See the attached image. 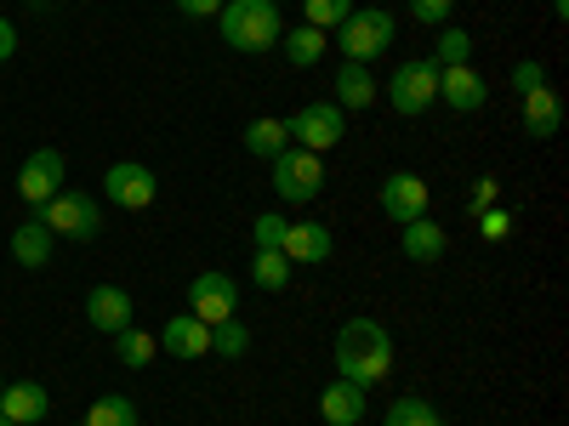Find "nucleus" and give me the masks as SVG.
I'll use <instances>...</instances> for the list:
<instances>
[{
	"label": "nucleus",
	"mask_w": 569,
	"mask_h": 426,
	"mask_svg": "<svg viewBox=\"0 0 569 426\" xmlns=\"http://www.w3.org/2000/svg\"><path fill=\"white\" fill-rule=\"evenodd\" d=\"M337 375L353 387H382L393 375V336L376 318H348L337 329Z\"/></svg>",
	"instance_id": "f257e3e1"
},
{
	"label": "nucleus",
	"mask_w": 569,
	"mask_h": 426,
	"mask_svg": "<svg viewBox=\"0 0 569 426\" xmlns=\"http://www.w3.org/2000/svg\"><path fill=\"white\" fill-rule=\"evenodd\" d=\"M217 29H222V40L233 45V52H246V58L273 52L279 34H284V23H279V7H273V0H222Z\"/></svg>",
	"instance_id": "f03ea898"
},
{
	"label": "nucleus",
	"mask_w": 569,
	"mask_h": 426,
	"mask_svg": "<svg viewBox=\"0 0 569 426\" xmlns=\"http://www.w3.org/2000/svg\"><path fill=\"white\" fill-rule=\"evenodd\" d=\"M330 45L342 52V63H370L393 45V12L388 7H353L337 29H330Z\"/></svg>",
	"instance_id": "7ed1b4c3"
},
{
	"label": "nucleus",
	"mask_w": 569,
	"mask_h": 426,
	"mask_svg": "<svg viewBox=\"0 0 569 426\" xmlns=\"http://www.w3.org/2000/svg\"><path fill=\"white\" fill-rule=\"evenodd\" d=\"M382 98L393 103V114L421 120L427 109L439 103V63H433V58H410V63H399V69L388 74V85H382Z\"/></svg>",
	"instance_id": "20e7f679"
},
{
	"label": "nucleus",
	"mask_w": 569,
	"mask_h": 426,
	"mask_svg": "<svg viewBox=\"0 0 569 426\" xmlns=\"http://www.w3.org/2000/svg\"><path fill=\"white\" fill-rule=\"evenodd\" d=\"M268 165H273V194H279L284 205H308V200L325 194V165H319V154L284 149V154H273Z\"/></svg>",
	"instance_id": "39448f33"
},
{
	"label": "nucleus",
	"mask_w": 569,
	"mask_h": 426,
	"mask_svg": "<svg viewBox=\"0 0 569 426\" xmlns=\"http://www.w3.org/2000/svg\"><path fill=\"white\" fill-rule=\"evenodd\" d=\"M284 131H291V149L325 154V149H337V142L348 136V114L337 103H302L291 120H284Z\"/></svg>",
	"instance_id": "423d86ee"
},
{
	"label": "nucleus",
	"mask_w": 569,
	"mask_h": 426,
	"mask_svg": "<svg viewBox=\"0 0 569 426\" xmlns=\"http://www.w3.org/2000/svg\"><path fill=\"white\" fill-rule=\"evenodd\" d=\"M40 222L52 227L58 240H98V233H103V205L91 194H69V187H63L58 200L40 205Z\"/></svg>",
	"instance_id": "0eeeda50"
},
{
	"label": "nucleus",
	"mask_w": 569,
	"mask_h": 426,
	"mask_svg": "<svg viewBox=\"0 0 569 426\" xmlns=\"http://www.w3.org/2000/svg\"><path fill=\"white\" fill-rule=\"evenodd\" d=\"M103 194H109V205H120V211H149V205L160 200V176H154L149 165H137V160H120V165L103 171Z\"/></svg>",
	"instance_id": "6e6552de"
},
{
	"label": "nucleus",
	"mask_w": 569,
	"mask_h": 426,
	"mask_svg": "<svg viewBox=\"0 0 569 426\" xmlns=\"http://www.w3.org/2000/svg\"><path fill=\"white\" fill-rule=\"evenodd\" d=\"M188 313H194L200 324H222V318H233V313H240V284H233L222 267L200 273L194 284H188Z\"/></svg>",
	"instance_id": "1a4fd4ad"
},
{
	"label": "nucleus",
	"mask_w": 569,
	"mask_h": 426,
	"mask_svg": "<svg viewBox=\"0 0 569 426\" xmlns=\"http://www.w3.org/2000/svg\"><path fill=\"white\" fill-rule=\"evenodd\" d=\"M63 176H69V165H63V154L58 149H34L29 160H23V171H18V194H23V205H46V200H58L63 194Z\"/></svg>",
	"instance_id": "9d476101"
},
{
	"label": "nucleus",
	"mask_w": 569,
	"mask_h": 426,
	"mask_svg": "<svg viewBox=\"0 0 569 426\" xmlns=\"http://www.w3.org/2000/svg\"><path fill=\"white\" fill-rule=\"evenodd\" d=\"M427 200H433V194H427V182L416 171H388L382 187H376V205H382V216H393L399 227L427 216Z\"/></svg>",
	"instance_id": "9b49d317"
},
{
	"label": "nucleus",
	"mask_w": 569,
	"mask_h": 426,
	"mask_svg": "<svg viewBox=\"0 0 569 426\" xmlns=\"http://www.w3.org/2000/svg\"><path fill=\"white\" fill-rule=\"evenodd\" d=\"M439 98L456 114H479L490 103V85H485V74L472 63H456V69H439Z\"/></svg>",
	"instance_id": "f8f14e48"
},
{
	"label": "nucleus",
	"mask_w": 569,
	"mask_h": 426,
	"mask_svg": "<svg viewBox=\"0 0 569 426\" xmlns=\"http://www.w3.org/2000/svg\"><path fill=\"white\" fill-rule=\"evenodd\" d=\"M171 358H206L211 353V324H200L194 313H171L160 324V336H154Z\"/></svg>",
	"instance_id": "ddd939ff"
},
{
	"label": "nucleus",
	"mask_w": 569,
	"mask_h": 426,
	"mask_svg": "<svg viewBox=\"0 0 569 426\" xmlns=\"http://www.w3.org/2000/svg\"><path fill=\"white\" fill-rule=\"evenodd\" d=\"M131 296H126V284H91L86 291V318H91V329H103V336H114V329H126L131 324Z\"/></svg>",
	"instance_id": "4468645a"
},
{
	"label": "nucleus",
	"mask_w": 569,
	"mask_h": 426,
	"mask_svg": "<svg viewBox=\"0 0 569 426\" xmlns=\"http://www.w3.org/2000/svg\"><path fill=\"white\" fill-rule=\"evenodd\" d=\"M279 251H284V262H291V267H313V262H330L337 240H330V227H319V222H291Z\"/></svg>",
	"instance_id": "2eb2a0df"
},
{
	"label": "nucleus",
	"mask_w": 569,
	"mask_h": 426,
	"mask_svg": "<svg viewBox=\"0 0 569 426\" xmlns=\"http://www.w3.org/2000/svg\"><path fill=\"white\" fill-rule=\"evenodd\" d=\"M376 98H382V80L370 74V63H342V69H337V98H330V103H337L342 114H359V109H370Z\"/></svg>",
	"instance_id": "dca6fc26"
},
{
	"label": "nucleus",
	"mask_w": 569,
	"mask_h": 426,
	"mask_svg": "<svg viewBox=\"0 0 569 426\" xmlns=\"http://www.w3.org/2000/svg\"><path fill=\"white\" fill-rule=\"evenodd\" d=\"M445 245H450V233H445V222H433V216H416V222L399 227V251H405V262H439Z\"/></svg>",
	"instance_id": "f3484780"
},
{
	"label": "nucleus",
	"mask_w": 569,
	"mask_h": 426,
	"mask_svg": "<svg viewBox=\"0 0 569 426\" xmlns=\"http://www.w3.org/2000/svg\"><path fill=\"white\" fill-rule=\"evenodd\" d=\"M46 409H52V393H46L40 382L0 387V415H7L12 426H34V420H46Z\"/></svg>",
	"instance_id": "a211bd4d"
},
{
	"label": "nucleus",
	"mask_w": 569,
	"mask_h": 426,
	"mask_svg": "<svg viewBox=\"0 0 569 426\" xmlns=\"http://www.w3.org/2000/svg\"><path fill=\"white\" fill-rule=\"evenodd\" d=\"M52 245H58V233L46 227L40 216H29L23 227H12V262L18 267H46V262H52Z\"/></svg>",
	"instance_id": "6ab92c4d"
},
{
	"label": "nucleus",
	"mask_w": 569,
	"mask_h": 426,
	"mask_svg": "<svg viewBox=\"0 0 569 426\" xmlns=\"http://www.w3.org/2000/svg\"><path fill=\"white\" fill-rule=\"evenodd\" d=\"M319 415L330 420V426H359L365 420V387H353V382H330L325 393H319Z\"/></svg>",
	"instance_id": "aec40b11"
},
{
	"label": "nucleus",
	"mask_w": 569,
	"mask_h": 426,
	"mask_svg": "<svg viewBox=\"0 0 569 426\" xmlns=\"http://www.w3.org/2000/svg\"><path fill=\"white\" fill-rule=\"evenodd\" d=\"M558 125H563V103H558V91H552V85H536L530 98H525V131H530L536 142H552V136H558Z\"/></svg>",
	"instance_id": "412c9836"
},
{
	"label": "nucleus",
	"mask_w": 569,
	"mask_h": 426,
	"mask_svg": "<svg viewBox=\"0 0 569 426\" xmlns=\"http://www.w3.org/2000/svg\"><path fill=\"white\" fill-rule=\"evenodd\" d=\"M279 52H284V63H291V69H313V63L330 52V34H325V29H313V23L284 29V34H279Z\"/></svg>",
	"instance_id": "4be33fe9"
},
{
	"label": "nucleus",
	"mask_w": 569,
	"mask_h": 426,
	"mask_svg": "<svg viewBox=\"0 0 569 426\" xmlns=\"http://www.w3.org/2000/svg\"><path fill=\"white\" fill-rule=\"evenodd\" d=\"M246 154H257V160H273V154H284L291 149V131H284V120H273V114H257L251 125H246Z\"/></svg>",
	"instance_id": "5701e85b"
},
{
	"label": "nucleus",
	"mask_w": 569,
	"mask_h": 426,
	"mask_svg": "<svg viewBox=\"0 0 569 426\" xmlns=\"http://www.w3.org/2000/svg\"><path fill=\"white\" fill-rule=\"evenodd\" d=\"M154 353H160V342L149 336V329H137V324L114 329V358H120L126 369H149V364H154Z\"/></svg>",
	"instance_id": "b1692460"
},
{
	"label": "nucleus",
	"mask_w": 569,
	"mask_h": 426,
	"mask_svg": "<svg viewBox=\"0 0 569 426\" xmlns=\"http://www.w3.org/2000/svg\"><path fill=\"white\" fill-rule=\"evenodd\" d=\"M291 262H284V251H257L251 256V278H257V291H284L291 284Z\"/></svg>",
	"instance_id": "393cba45"
},
{
	"label": "nucleus",
	"mask_w": 569,
	"mask_h": 426,
	"mask_svg": "<svg viewBox=\"0 0 569 426\" xmlns=\"http://www.w3.org/2000/svg\"><path fill=\"white\" fill-rule=\"evenodd\" d=\"M211 353H217V358H246V353H251V329H246L240 318L211 324Z\"/></svg>",
	"instance_id": "a878e982"
},
{
	"label": "nucleus",
	"mask_w": 569,
	"mask_h": 426,
	"mask_svg": "<svg viewBox=\"0 0 569 426\" xmlns=\"http://www.w3.org/2000/svg\"><path fill=\"white\" fill-rule=\"evenodd\" d=\"M86 426H137V404L120 393H103L98 404L86 409Z\"/></svg>",
	"instance_id": "bb28decb"
},
{
	"label": "nucleus",
	"mask_w": 569,
	"mask_h": 426,
	"mask_svg": "<svg viewBox=\"0 0 569 426\" xmlns=\"http://www.w3.org/2000/svg\"><path fill=\"white\" fill-rule=\"evenodd\" d=\"M382 426H445V420H439V409L427 404V398H393Z\"/></svg>",
	"instance_id": "cd10ccee"
},
{
	"label": "nucleus",
	"mask_w": 569,
	"mask_h": 426,
	"mask_svg": "<svg viewBox=\"0 0 569 426\" xmlns=\"http://www.w3.org/2000/svg\"><path fill=\"white\" fill-rule=\"evenodd\" d=\"M433 63H439V69L472 63V34H467V29H456V23H445V34H439V45H433Z\"/></svg>",
	"instance_id": "c85d7f7f"
},
{
	"label": "nucleus",
	"mask_w": 569,
	"mask_h": 426,
	"mask_svg": "<svg viewBox=\"0 0 569 426\" xmlns=\"http://www.w3.org/2000/svg\"><path fill=\"white\" fill-rule=\"evenodd\" d=\"M353 12V0H302V23H313V29H337L342 18Z\"/></svg>",
	"instance_id": "c756f323"
},
{
	"label": "nucleus",
	"mask_w": 569,
	"mask_h": 426,
	"mask_svg": "<svg viewBox=\"0 0 569 426\" xmlns=\"http://www.w3.org/2000/svg\"><path fill=\"white\" fill-rule=\"evenodd\" d=\"M284 227H291V216L262 211V216L251 222V245H257V251H279V245H284Z\"/></svg>",
	"instance_id": "7c9ffc66"
},
{
	"label": "nucleus",
	"mask_w": 569,
	"mask_h": 426,
	"mask_svg": "<svg viewBox=\"0 0 569 426\" xmlns=\"http://www.w3.org/2000/svg\"><path fill=\"white\" fill-rule=\"evenodd\" d=\"M405 7H410V18H416V23H427V29H445L456 0H405Z\"/></svg>",
	"instance_id": "2f4dec72"
},
{
	"label": "nucleus",
	"mask_w": 569,
	"mask_h": 426,
	"mask_svg": "<svg viewBox=\"0 0 569 426\" xmlns=\"http://www.w3.org/2000/svg\"><path fill=\"white\" fill-rule=\"evenodd\" d=\"M536 85H547V69H541L536 58H525V63H512V91H518V98H530Z\"/></svg>",
	"instance_id": "473e14b6"
},
{
	"label": "nucleus",
	"mask_w": 569,
	"mask_h": 426,
	"mask_svg": "<svg viewBox=\"0 0 569 426\" xmlns=\"http://www.w3.org/2000/svg\"><path fill=\"white\" fill-rule=\"evenodd\" d=\"M496 200H501V182H496V176H479V182H472V194H467V216L490 211Z\"/></svg>",
	"instance_id": "72a5a7b5"
},
{
	"label": "nucleus",
	"mask_w": 569,
	"mask_h": 426,
	"mask_svg": "<svg viewBox=\"0 0 569 426\" xmlns=\"http://www.w3.org/2000/svg\"><path fill=\"white\" fill-rule=\"evenodd\" d=\"M479 233L496 245V240H507V233H512V216H507L501 205H490V211H479Z\"/></svg>",
	"instance_id": "f704fd0d"
},
{
	"label": "nucleus",
	"mask_w": 569,
	"mask_h": 426,
	"mask_svg": "<svg viewBox=\"0 0 569 426\" xmlns=\"http://www.w3.org/2000/svg\"><path fill=\"white\" fill-rule=\"evenodd\" d=\"M177 12H182V18H217L222 0H177Z\"/></svg>",
	"instance_id": "c9c22d12"
},
{
	"label": "nucleus",
	"mask_w": 569,
	"mask_h": 426,
	"mask_svg": "<svg viewBox=\"0 0 569 426\" xmlns=\"http://www.w3.org/2000/svg\"><path fill=\"white\" fill-rule=\"evenodd\" d=\"M18 52V29H12V18H0V63H7Z\"/></svg>",
	"instance_id": "e433bc0d"
},
{
	"label": "nucleus",
	"mask_w": 569,
	"mask_h": 426,
	"mask_svg": "<svg viewBox=\"0 0 569 426\" xmlns=\"http://www.w3.org/2000/svg\"><path fill=\"white\" fill-rule=\"evenodd\" d=\"M552 18H558V23L569 18V0H552Z\"/></svg>",
	"instance_id": "4c0bfd02"
},
{
	"label": "nucleus",
	"mask_w": 569,
	"mask_h": 426,
	"mask_svg": "<svg viewBox=\"0 0 569 426\" xmlns=\"http://www.w3.org/2000/svg\"><path fill=\"white\" fill-rule=\"evenodd\" d=\"M0 426H12V420H7V415H0Z\"/></svg>",
	"instance_id": "58836bf2"
},
{
	"label": "nucleus",
	"mask_w": 569,
	"mask_h": 426,
	"mask_svg": "<svg viewBox=\"0 0 569 426\" xmlns=\"http://www.w3.org/2000/svg\"><path fill=\"white\" fill-rule=\"evenodd\" d=\"M273 7H284V0H273Z\"/></svg>",
	"instance_id": "ea45409f"
},
{
	"label": "nucleus",
	"mask_w": 569,
	"mask_h": 426,
	"mask_svg": "<svg viewBox=\"0 0 569 426\" xmlns=\"http://www.w3.org/2000/svg\"><path fill=\"white\" fill-rule=\"evenodd\" d=\"M0 387H7V382H0Z\"/></svg>",
	"instance_id": "a19ab883"
}]
</instances>
